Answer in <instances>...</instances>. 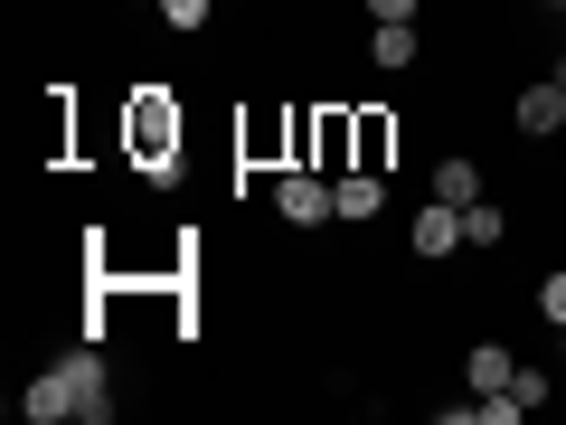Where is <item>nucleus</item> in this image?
Instances as JSON below:
<instances>
[{"mask_svg":"<svg viewBox=\"0 0 566 425\" xmlns=\"http://www.w3.org/2000/svg\"><path fill=\"white\" fill-rule=\"evenodd\" d=\"M557 360H566V322H557Z\"/></svg>","mask_w":566,"mask_h":425,"instance_id":"obj_16","label":"nucleus"},{"mask_svg":"<svg viewBox=\"0 0 566 425\" xmlns=\"http://www.w3.org/2000/svg\"><path fill=\"white\" fill-rule=\"evenodd\" d=\"M133 10H161V0H133Z\"/></svg>","mask_w":566,"mask_h":425,"instance_id":"obj_17","label":"nucleus"},{"mask_svg":"<svg viewBox=\"0 0 566 425\" xmlns=\"http://www.w3.org/2000/svg\"><path fill=\"white\" fill-rule=\"evenodd\" d=\"M416 20H378V29H368V58H378L387 66V76H406V66H416Z\"/></svg>","mask_w":566,"mask_h":425,"instance_id":"obj_7","label":"nucleus"},{"mask_svg":"<svg viewBox=\"0 0 566 425\" xmlns=\"http://www.w3.org/2000/svg\"><path fill=\"white\" fill-rule=\"evenodd\" d=\"M387 142H397V123H387V114H359V162H349V170H387Z\"/></svg>","mask_w":566,"mask_h":425,"instance_id":"obj_11","label":"nucleus"},{"mask_svg":"<svg viewBox=\"0 0 566 425\" xmlns=\"http://www.w3.org/2000/svg\"><path fill=\"white\" fill-rule=\"evenodd\" d=\"M501 237H510V218H501L491 199H472V208H463V246H501Z\"/></svg>","mask_w":566,"mask_h":425,"instance_id":"obj_12","label":"nucleus"},{"mask_svg":"<svg viewBox=\"0 0 566 425\" xmlns=\"http://www.w3.org/2000/svg\"><path fill=\"white\" fill-rule=\"evenodd\" d=\"M538 312H547V322H566V274H547V283H538Z\"/></svg>","mask_w":566,"mask_h":425,"instance_id":"obj_14","label":"nucleus"},{"mask_svg":"<svg viewBox=\"0 0 566 425\" xmlns=\"http://www.w3.org/2000/svg\"><path fill=\"white\" fill-rule=\"evenodd\" d=\"M378 208H387V180H378V170H340V180H331V218L359 227V218H378Z\"/></svg>","mask_w":566,"mask_h":425,"instance_id":"obj_6","label":"nucleus"},{"mask_svg":"<svg viewBox=\"0 0 566 425\" xmlns=\"http://www.w3.org/2000/svg\"><path fill=\"white\" fill-rule=\"evenodd\" d=\"M434 199H444V208H472V199H482V162H444V170H434Z\"/></svg>","mask_w":566,"mask_h":425,"instance_id":"obj_10","label":"nucleus"},{"mask_svg":"<svg viewBox=\"0 0 566 425\" xmlns=\"http://www.w3.org/2000/svg\"><path fill=\"white\" fill-rule=\"evenodd\" d=\"M274 218H283V227H322V218H331V170L293 162V170L274 180Z\"/></svg>","mask_w":566,"mask_h":425,"instance_id":"obj_1","label":"nucleus"},{"mask_svg":"<svg viewBox=\"0 0 566 425\" xmlns=\"http://www.w3.org/2000/svg\"><path fill=\"white\" fill-rule=\"evenodd\" d=\"M510 369H520V360H510L501 341H472V360H463V379H472V397H491V387H510Z\"/></svg>","mask_w":566,"mask_h":425,"instance_id":"obj_9","label":"nucleus"},{"mask_svg":"<svg viewBox=\"0 0 566 425\" xmlns=\"http://www.w3.org/2000/svg\"><path fill=\"white\" fill-rule=\"evenodd\" d=\"M547 10H566V0H547Z\"/></svg>","mask_w":566,"mask_h":425,"instance_id":"obj_19","label":"nucleus"},{"mask_svg":"<svg viewBox=\"0 0 566 425\" xmlns=\"http://www.w3.org/2000/svg\"><path fill=\"white\" fill-rule=\"evenodd\" d=\"M133 152H142L151 170H161L170 152H180V114H170L161 95H142V104H133Z\"/></svg>","mask_w":566,"mask_h":425,"instance_id":"obj_3","label":"nucleus"},{"mask_svg":"<svg viewBox=\"0 0 566 425\" xmlns=\"http://www.w3.org/2000/svg\"><path fill=\"white\" fill-rule=\"evenodd\" d=\"M368 20H416V0H368Z\"/></svg>","mask_w":566,"mask_h":425,"instance_id":"obj_15","label":"nucleus"},{"mask_svg":"<svg viewBox=\"0 0 566 425\" xmlns=\"http://www.w3.org/2000/svg\"><path fill=\"white\" fill-rule=\"evenodd\" d=\"M557 123H566V85L547 76V85H528V95H520V133H528V142H547Z\"/></svg>","mask_w":566,"mask_h":425,"instance_id":"obj_8","label":"nucleus"},{"mask_svg":"<svg viewBox=\"0 0 566 425\" xmlns=\"http://www.w3.org/2000/svg\"><path fill=\"white\" fill-rule=\"evenodd\" d=\"M66 387H76V425H104V416H114V379H104V360H95V341H85V350H66Z\"/></svg>","mask_w":566,"mask_h":425,"instance_id":"obj_2","label":"nucleus"},{"mask_svg":"<svg viewBox=\"0 0 566 425\" xmlns=\"http://www.w3.org/2000/svg\"><path fill=\"white\" fill-rule=\"evenodd\" d=\"M557 85H566V58H557Z\"/></svg>","mask_w":566,"mask_h":425,"instance_id":"obj_18","label":"nucleus"},{"mask_svg":"<svg viewBox=\"0 0 566 425\" xmlns=\"http://www.w3.org/2000/svg\"><path fill=\"white\" fill-rule=\"evenodd\" d=\"M20 416H29V425H66V416H76V387H66V369H39V379L20 387Z\"/></svg>","mask_w":566,"mask_h":425,"instance_id":"obj_5","label":"nucleus"},{"mask_svg":"<svg viewBox=\"0 0 566 425\" xmlns=\"http://www.w3.org/2000/svg\"><path fill=\"white\" fill-rule=\"evenodd\" d=\"M161 20L170 29H208V0H161Z\"/></svg>","mask_w":566,"mask_h":425,"instance_id":"obj_13","label":"nucleus"},{"mask_svg":"<svg viewBox=\"0 0 566 425\" xmlns=\"http://www.w3.org/2000/svg\"><path fill=\"white\" fill-rule=\"evenodd\" d=\"M406 246H416L424 265H444L453 246H463V208H444V199H424V208H416V227H406Z\"/></svg>","mask_w":566,"mask_h":425,"instance_id":"obj_4","label":"nucleus"}]
</instances>
